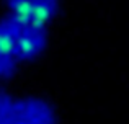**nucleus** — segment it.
<instances>
[{
  "label": "nucleus",
  "mask_w": 129,
  "mask_h": 124,
  "mask_svg": "<svg viewBox=\"0 0 129 124\" xmlns=\"http://www.w3.org/2000/svg\"><path fill=\"white\" fill-rule=\"evenodd\" d=\"M47 44L44 25L8 15L0 20V48L16 62H28L43 54Z\"/></svg>",
  "instance_id": "1"
},
{
  "label": "nucleus",
  "mask_w": 129,
  "mask_h": 124,
  "mask_svg": "<svg viewBox=\"0 0 129 124\" xmlns=\"http://www.w3.org/2000/svg\"><path fill=\"white\" fill-rule=\"evenodd\" d=\"M10 124H56V113L41 98H18L13 101Z\"/></svg>",
  "instance_id": "2"
},
{
  "label": "nucleus",
  "mask_w": 129,
  "mask_h": 124,
  "mask_svg": "<svg viewBox=\"0 0 129 124\" xmlns=\"http://www.w3.org/2000/svg\"><path fill=\"white\" fill-rule=\"evenodd\" d=\"M12 15L44 25L59 8V0H7Z\"/></svg>",
  "instance_id": "3"
},
{
  "label": "nucleus",
  "mask_w": 129,
  "mask_h": 124,
  "mask_svg": "<svg viewBox=\"0 0 129 124\" xmlns=\"http://www.w3.org/2000/svg\"><path fill=\"white\" fill-rule=\"evenodd\" d=\"M16 62L15 59H12L2 48H0V82L7 80L15 73L16 70Z\"/></svg>",
  "instance_id": "4"
},
{
  "label": "nucleus",
  "mask_w": 129,
  "mask_h": 124,
  "mask_svg": "<svg viewBox=\"0 0 129 124\" xmlns=\"http://www.w3.org/2000/svg\"><path fill=\"white\" fill-rule=\"evenodd\" d=\"M13 101H15V100L10 98L5 92L0 90V124H10Z\"/></svg>",
  "instance_id": "5"
}]
</instances>
